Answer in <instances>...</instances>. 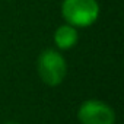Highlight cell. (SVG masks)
Returning a JSON list of instances; mask_svg holds the SVG:
<instances>
[{
    "label": "cell",
    "mask_w": 124,
    "mask_h": 124,
    "mask_svg": "<svg viewBox=\"0 0 124 124\" xmlns=\"http://www.w3.org/2000/svg\"><path fill=\"white\" fill-rule=\"evenodd\" d=\"M3 124H19V123H16V121H6V123H3Z\"/></svg>",
    "instance_id": "5b68a950"
},
{
    "label": "cell",
    "mask_w": 124,
    "mask_h": 124,
    "mask_svg": "<svg viewBox=\"0 0 124 124\" xmlns=\"http://www.w3.org/2000/svg\"><path fill=\"white\" fill-rule=\"evenodd\" d=\"M78 120L80 124H115L117 114L101 99H86L78 109Z\"/></svg>",
    "instance_id": "3957f363"
},
{
    "label": "cell",
    "mask_w": 124,
    "mask_h": 124,
    "mask_svg": "<svg viewBox=\"0 0 124 124\" xmlns=\"http://www.w3.org/2000/svg\"><path fill=\"white\" fill-rule=\"evenodd\" d=\"M53 39H54V44L58 50L61 51H67V50H72L78 41H79V32H78V28L69 25V23H63L60 25L55 31H54V35H53Z\"/></svg>",
    "instance_id": "277c9868"
},
{
    "label": "cell",
    "mask_w": 124,
    "mask_h": 124,
    "mask_svg": "<svg viewBox=\"0 0 124 124\" xmlns=\"http://www.w3.org/2000/svg\"><path fill=\"white\" fill-rule=\"evenodd\" d=\"M60 10L64 22L78 29L92 26L101 13L98 0H63Z\"/></svg>",
    "instance_id": "7a4b0ae2"
},
{
    "label": "cell",
    "mask_w": 124,
    "mask_h": 124,
    "mask_svg": "<svg viewBox=\"0 0 124 124\" xmlns=\"http://www.w3.org/2000/svg\"><path fill=\"white\" fill-rule=\"evenodd\" d=\"M37 73L44 85L60 86L67 76V61L58 50L45 48L37 58Z\"/></svg>",
    "instance_id": "6da1fadb"
}]
</instances>
